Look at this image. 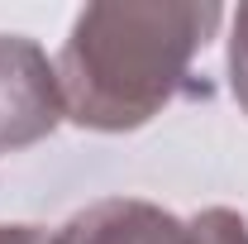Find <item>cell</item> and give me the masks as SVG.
Returning a JSON list of instances; mask_svg holds the SVG:
<instances>
[{"instance_id":"obj_1","label":"cell","mask_w":248,"mask_h":244,"mask_svg":"<svg viewBox=\"0 0 248 244\" xmlns=\"http://www.w3.org/2000/svg\"><path fill=\"white\" fill-rule=\"evenodd\" d=\"M215 0H110L86 5L58 53L67 120L100 134L143 129L177 96L196 91L191 67L215 38Z\"/></svg>"},{"instance_id":"obj_2","label":"cell","mask_w":248,"mask_h":244,"mask_svg":"<svg viewBox=\"0 0 248 244\" xmlns=\"http://www.w3.org/2000/svg\"><path fill=\"white\" fill-rule=\"evenodd\" d=\"M67 120L58 87V62L24 38V34H0V153H19L48 139Z\"/></svg>"},{"instance_id":"obj_3","label":"cell","mask_w":248,"mask_h":244,"mask_svg":"<svg viewBox=\"0 0 248 244\" xmlns=\"http://www.w3.org/2000/svg\"><path fill=\"white\" fill-rule=\"evenodd\" d=\"M48 244H196L191 220L139 196H105L58 225Z\"/></svg>"},{"instance_id":"obj_4","label":"cell","mask_w":248,"mask_h":244,"mask_svg":"<svg viewBox=\"0 0 248 244\" xmlns=\"http://www.w3.org/2000/svg\"><path fill=\"white\" fill-rule=\"evenodd\" d=\"M229 87L239 110L248 115V5L234 10V24H229Z\"/></svg>"},{"instance_id":"obj_5","label":"cell","mask_w":248,"mask_h":244,"mask_svg":"<svg viewBox=\"0 0 248 244\" xmlns=\"http://www.w3.org/2000/svg\"><path fill=\"white\" fill-rule=\"evenodd\" d=\"M0 244H48L38 225H0Z\"/></svg>"}]
</instances>
